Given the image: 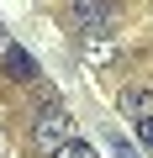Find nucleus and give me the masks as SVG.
Returning a JSON list of instances; mask_svg holds the SVG:
<instances>
[{
	"label": "nucleus",
	"instance_id": "39448f33",
	"mask_svg": "<svg viewBox=\"0 0 153 158\" xmlns=\"http://www.w3.org/2000/svg\"><path fill=\"white\" fill-rule=\"evenodd\" d=\"M0 74H6V79H37V63H32V53L21 48V53H16L6 69H0Z\"/></svg>",
	"mask_w": 153,
	"mask_h": 158
},
{
	"label": "nucleus",
	"instance_id": "423d86ee",
	"mask_svg": "<svg viewBox=\"0 0 153 158\" xmlns=\"http://www.w3.org/2000/svg\"><path fill=\"white\" fill-rule=\"evenodd\" d=\"M53 158H100V153H95L90 142H79V137H74V142H63V148H58Z\"/></svg>",
	"mask_w": 153,
	"mask_h": 158
},
{
	"label": "nucleus",
	"instance_id": "20e7f679",
	"mask_svg": "<svg viewBox=\"0 0 153 158\" xmlns=\"http://www.w3.org/2000/svg\"><path fill=\"white\" fill-rule=\"evenodd\" d=\"M116 58H121V53H116L111 37H85V63H90V69H116Z\"/></svg>",
	"mask_w": 153,
	"mask_h": 158
},
{
	"label": "nucleus",
	"instance_id": "7ed1b4c3",
	"mask_svg": "<svg viewBox=\"0 0 153 158\" xmlns=\"http://www.w3.org/2000/svg\"><path fill=\"white\" fill-rule=\"evenodd\" d=\"M116 106H121V116H127L132 127L153 116V95H148V90H137V85H132V90H121V100H116Z\"/></svg>",
	"mask_w": 153,
	"mask_h": 158
},
{
	"label": "nucleus",
	"instance_id": "1a4fd4ad",
	"mask_svg": "<svg viewBox=\"0 0 153 158\" xmlns=\"http://www.w3.org/2000/svg\"><path fill=\"white\" fill-rule=\"evenodd\" d=\"M137 137H142V142L153 148V116H148V121H137Z\"/></svg>",
	"mask_w": 153,
	"mask_h": 158
},
{
	"label": "nucleus",
	"instance_id": "0eeeda50",
	"mask_svg": "<svg viewBox=\"0 0 153 158\" xmlns=\"http://www.w3.org/2000/svg\"><path fill=\"white\" fill-rule=\"evenodd\" d=\"M16 53H21V42H16L11 32H6V21H0V69H6V63H11Z\"/></svg>",
	"mask_w": 153,
	"mask_h": 158
},
{
	"label": "nucleus",
	"instance_id": "f03ea898",
	"mask_svg": "<svg viewBox=\"0 0 153 158\" xmlns=\"http://www.w3.org/2000/svg\"><path fill=\"white\" fill-rule=\"evenodd\" d=\"M116 16V0H69V21L79 27L85 37H106Z\"/></svg>",
	"mask_w": 153,
	"mask_h": 158
},
{
	"label": "nucleus",
	"instance_id": "6e6552de",
	"mask_svg": "<svg viewBox=\"0 0 153 158\" xmlns=\"http://www.w3.org/2000/svg\"><path fill=\"white\" fill-rule=\"evenodd\" d=\"M106 148H116V158H137V148H132V142H121V137H111Z\"/></svg>",
	"mask_w": 153,
	"mask_h": 158
},
{
	"label": "nucleus",
	"instance_id": "f257e3e1",
	"mask_svg": "<svg viewBox=\"0 0 153 158\" xmlns=\"http://www.w3.org/2000/svg\"><path fill=\"white\" fill-rule=\"evenodd\" d=\"M63 142H74V116H69V106L48 100V106L37 111V121H32V148H37L42 158H53Z\"/></svg>",
	"mask_w": 153,
	"mask_h": 158
}]
</instances>
